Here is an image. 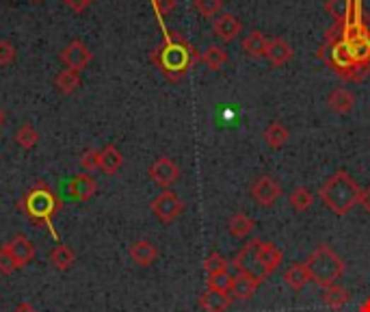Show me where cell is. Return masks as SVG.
Segmentation results:
<instances>
[{"label": "cell", "mask_w": 370, "mask_h": 312, "mask_svg": "<svg viewBox=\"0 0 370 312\" xmlns=\"http://www.w3.org/2000/svg\"><path fill=\"white\" fill-rule=\"evenodd\" d=\"M163 30H165L163 44L152 50L150 59L167 81L178 83L202 61V55L195 50V46L189 39H184L180 33L167 30L165 26H163Z\"/></svg>", "instance_id": "obj_1"}, {"label": "cell", "mask_w": 370, "mask_h": 312, "mask_svg": "<svg viewBox=\"0 0 370 312\" xmlns=\"http://www.w3.org/2000/svg\"><path fill=\"white\" fill-rule=\"evenodd\" d=\"M18 206L37 228H50V232L54 234V239H57V232L52 230V219L63 208V202L59 200V195L50 189V184H46L44 180H37L20 198Z\"/></svg>", "instance_id": "obj_2"}, {"label": "cell", "mask_w": 370, "mask_h": 312, "mask_svg": "<svg viewBox=\"0 0 370 312\" xmlns=\"http://www.w3.org/2000/svg\"><path fill=\"white\" fill-rule=\"evenodd\" d=\"M362 186L345 172H336L334 176H329L325 180V184L320 186V200L325 202V206L338 215V217H345L362 198Z\"/></svg>", "instance_id": "obj_3"}, {"label": "cell", "mask_w": 370, "mask_h": 312, "mask_svg": "<svg viewBox=\"0 0 370 312\" xmlns=\"http://www.w3.org/2000/svg\"><path fill=\"white\" fill-rule=\"evenodd\" d=\"M306 267L310 271V278L314 284H318L320 289L336 284L342 276H345V260L331 250L327 243H320L308 258H306Z\"/></svg>", "instance_id": "obj_4"}, {"label": "cell", "mask_w": 370, "mask_h": 312, "mask_svg": "<svg viewBox=\"0 0 370 312\" xmlns=\"http://www.w3.org/2000/svg\"><path fill=\"white\" fill-rule=\"evenodd\" d=\"M316 57L323 59L331 69H334V74H338L342 81H349V83L364 81L370 72V65H355L351 61L345 42H325V46H320L316 50Z\"/></svg>", "instance_id": "obj_5"}, {"label": "cell", "mask_w": 370, "mask_h": 312, "mask_svg": "<svg viewBox=\"0 0 370 312\" xmlns=\"http://www.w3.org/2000/svg\"><path fill=\"white\" fill-rule=\"evenodd\" d=\"M150 208H152V213L156 215L158 221L171 223V221H175V219L182 215L184 202L178 198V195H175L173 191H163L161 195H156V198L152 200Z\"/></svg>", "instance_id": "obj_6"}, {"label": "cell", "mask_w": 370, "mask_h": 312, "mask_svg": "<svg viewBox=\"0 0 370 312\" xmlns=\"http://www.w3.org/2000/svg\"><path fill=\"white\" fill-rule=\"evenodd\" d=\"M258 247H260V239L249 241L232 260V264L238 269V273H245V276L262 282V273H260V264H258Z\"/></svg>", "instance_id": "obj_7"}, {"label": "cell", "mask_w": 370, "mask_h": 312, "mask_svg": "<svg viewBox=\"0 0 370 312\" xmlns=\"http://www.w3.org/2000/svg\"><path fill=\"white\" fill-rule=\"evenodd\" d=\"M63 186H65V195H67V198L69 200H76V202H87V200H91L93 195L98 193V182L89 174L74 176Z\"/></svg>", "instance_id": "obj_8"}, {"label": "cell", "mask_w": 370, "mask_h": 312, "mask_svg": "<svg viewBox=\"0 0 370 312\" xmlns=\"http://www.w3.org/2000/svg\"><path fill=\"white\" fill-rule=\"evenodd\" d=\"M251 193V198L260 204V206H273L277 200H279V195H282V186L271 178V176H260L249 189Z\"/></svg>", "instance_id": "obj_9"}, {"label": "cell", "mask_w": 370, "mask_h": 312, "mask_svg": "<svg viewBox=\"0 0 370 312\" xmlns=\"http://www.w3.org/2000/svg\"><path fill=\"white\" fill-rule=\"evenodd\" d=\"M91 59H93V52H91L83 42H79V39H74V42L67 44V46L63 48V52H61L63 65H65L67 69H76V72L85 69V67L91 63Z\"/></svg>", "instance_id": "obj_10"}, {"label": "cell", "mask_w": 370, "mask_h": 312, "mask_svg": "<svg viewBox=\"0 0 370 312\" xmlns=\"http://www.w3.org/2000/svg\"><path fill=\"white\" fill-rule=\"evenodd\" d=\"M147 174H150V178L163 186V189H169L178 178H180V167L175 165V161H171L169 156H161V159H156L150 169H147Z\"/></svg>", "instance_id": "obj_11"}, {"label": "cell", "mask_w": 370, "mask_h": 312, "mask_svg": "<svg viewBox=\"0 0 370 312\" xmlns=\"http://www.w3.org/2000/svg\"><path fill=\"white\" fill-rule=\"evenodd\" d=\"M282 260H284V254L273 243L260 241V247H258V264H260V273L265 280L282 264Z\"/></svg>", "instance_id": "obj_12"}, {"label": "cell", "mask_w": 370, "mask_h": 312, "mask_svg": "<svg viewBox=\"0 0 370 312\" xmlns=\"http://www.w3.org/2000/svg\"><path fill=\"white\" fill-rule=\"evenodd\" d=\"M7 250H9V254L16 258V262H18V269H24L26 264H30L33 262V258H35V245L24 237V234H16V237L5 245Z\"/></svg>", "instance_id": "obj_13"}, {"label": "cell", "mask_w": 370, "mask_h": 312, "mask_svg": "<svg viewBox=\"0 0 370 312\" xmlns=\"http://www.w3.org/2000/svg\"><path fill=\"white\" fill-rule=\"evenodd\" d=\"M243 24L236 16L232 13H221L216 20H214V26H212V33L224 39V42H232V39H236V35L241 33Z\"/></svg>", "instance_id": "obj_14"}, {"label": "cell", "mask_w": 370, "mask_h": 312, "mask_svg": "<svg viewBox=\"0 0 370 312\" xmlns=\"http://www.w3.org/2000/svg\"><path fill=\"white\" fill-rule=\"evenodd\" d=\"M130 258L134 264L139 267H150L154 264V260L158 258V250L150 243V241H145V239H139L130 245Z\"/></svg>", "instance_id": "obj_15"}, {"label": "cell", "mask_w": 370, "mask_h": 312, "mask_svg": "<svg viewBox=\"0 0 370 312\" xmlns=\"http://www.w3.org/2000/svg\"><path fill=\"white\" fill-rule=\"evenodd\" d=\"M292 48H290V44L286 42V39H282V37H273V39H269V44H267V59L271 61V65H275V67H279V65H284V63H288L290 59H292Z\"/></svg>", "instance_id": "obj_16"}, {"label": "cell", "mask_w": 370, "mask_h": 312, "mask_svg": "<svg viewBox=\"0 0 370 312\" xmlns=\"http://www.w3.org/2000/svg\"><path fill=\"white\" fill-rule=\"evenodd\" d=\"M284 282L294 291V293H299V291H303L310 282H312V278H310V271H308V267H306V262H297V264H292L286 273H284Z\"/></svg>", "instance_id": "obj_17"}, {"label": "cell", "mask_w": 370, "mask_h": 312, "mask_svg": "<svg viewBox=\"0 0 370 312\" xmlns=\"http://www.w3.org/2000/svg\"><path fill=\"white\" fill-rule=\"evenodd\" d=\"M232 306L230 293H219V291H206L200 297V308L206 312H226Z\"/></svg>", "instance_id": "obj_18"}, {"label": "cell", "mask_w": 370, "mask_h": 312, "mask_svg": "<svg viewBox=\"0 0 370 312\" xmlns=\"http://www.w3.org/2000/svg\"><path fill=\"white\" fill-rule=\"evenodd\" d=\"M258 286H260V282L245 276V273H238V276L232 280V289H230V295L232 299H241V301H247L255 295Z\"/></svg>", "instance_id": "obj_19"}, {"label": "cell", "mask_w": 370, "mask_h": 312, "mask_svg": "<svg viewBox=\"0 0 370 312\" xmlns=\"http://www.w3.org/2000/svg\"><path fill=\"white\" fill-rule=\"evenodd\" d=\"M124 165V156L115 145H106L104 150H100V169L108 176H113L122 169Z\"/></svg>", "instance_id": "obj_20"}, {"label": "cell", "mask_w": 370, "mask_h": 312, "mask_svg": "<svg viewBox=\"0 0 370 312\" xmlns=\"http://www.w3.org/2000/svg\"><path fill=\"white\" fill-rule=\"evenodd\" d=\"M327 104H329V108L334 111V113L347 115L355 106V96L349 89H334V91L327 96Z\"/></svg>", "instance_id": "obj_21"}, {"label": "cell", "mask_w": 370, "mask_h": 312, "mask_svg": "<svg viewBox=\"0 0 370 312\" xmlns=\"http://www.w3.org/2000/svg\"><path fill=\"white\" fill-rule=\"evenodd\" d=\"M320 297H323V303L329 306L331 310H340V308H342L345 303H349V299H351L349 291H347L345 286H340L338 282H336V284L325 286Z\"/></svg>", "instance_id": "obj_22"}, {"label": "cell", "mask_w": 370, "mask_h": 312, "mask_svg": "<svg viewBox=\"0 0 370 312\" xmlns=\"http://www.w3.org/2000/svg\"><path fill=\"white\" fill-rule=\"evenodd\" d=\"M54 87L63 94V96H71L81 87V72L76 69H61L54 78Z\"/></svg>", "instance_id": "obj_23"}, {"label": "cell", "mask_w": 370, "mask_h": 312, "mask_svg": "<svg viewBox=\"0 0 370 312\" xmlns=\"http://www.w3.org/2000/svg\"><path fill=\"white\" fill-rule=\"evenodd\" d=\"M267 37H265V33H260V30H251L249 35H245V39H243V50L249 55V57H253V59H260V57H265L267 55Z\"/></svg>", "instance_id": "obj_24"}, {"label": "cell", "mask_w": 370, "mask_h": 312, "mask_svg": "<svg viewBox=\"0 0 370 312\" xmlns=\"http://www.w3.org/2000/svg\"><path fill=\"white\" fill-rule=\"evenodd\" d=\"M253 228H255V221H253L251 217H247L245 213H236V215H232L230 221H228V230H230L232 237H236V239L249 237Z\"/></svg>", "instance_id": "obj_25"}, {"label": "cell", "mask_w": 370, "mask_h": 312, "mask_svg": "<svg viewBox=\"0 0 370 312\" xmlns=\"http://www.w3.org/2000/svg\"><path fill=\"white\" fill-rule=\"evenodd\" d=\"M265 139L273 150H279L288 143V128L282 122H271L265 128Z\"/></svg>", "instance_id": "obj_26"}, {"label": "cell", "mask_w": 370, "mask_h": 312, "mask_svg": "<svg viewBox=\"0 0 370 312\" xmlns=\"http://www.w3.org/2000/svg\"><path fill=\"white\" fill-rule=\"evenodd\" d=\"M50 260L52 264L59 269V271H67L74 267V262H76V254H74L67 245H57L52 252H50Z\"/></svg>", "instance_id": "obj_27"}, {"label": "cell", "mask_w": 370, "mask_h": 312, "mask_svg": "<svg viewBox=\"0 0 370 312\" xmlns=\"http://www.w3.org/2000/svg\"><path fill=\"white\" fill-rule=\"evenodd\" d=\"M290 206L297 211V213H306L312 204H314V195H312V191L310 189H306V186H297L292 193H290Z\"/></svg>", "instance_id": "obj_28"}, {"label": "cell", "mask_w": 370, "mask_h": 312, "mask_svg": "<svg viewBox=\"0 0 370 312\" xmlns=\"http://www.w3.org/2000/svg\"><path fill=\"white\" fill-rule=\"evenodd\" d=\"M202 61L212 69V72H219L221 67L226 65L228 61V52L221 48V46H208L202 55Z\"/></svg>", "instance_id": "obj_29"}, {"label": "cell", "mask_w": 370, "mask_h": 312, "mask_svg": "<svg viewBox=\"0 0 370 312\" xmlns=\"http://www.w3.org/2000/svg\"><path fill=\"white\" fill-rule=\"evenodd\" d=\"M327 13L334 18V22H345L351 18V0H327V5H325Z\"/></svg>", "instance_id": "obj_30"}, {"label": "cell", "mask_w": 370, "mask_h": 312, "mask_svg": "<svg viewBox=\"0 0 370 312\" xmlns=\"http://www.w3.org/2000/svg\"><path fill=\"white\" fill-rule=\"evenodd\" d=\"M16 141L24 147V150H33L37 145V141H40V133H37L33 128V124H24L20 126L18 135H16Z\"/></svg>", "instance_id": "obj_31"}, {"label": "cell", "mask_w": 370, "mask_h": 312, "mask_svg": "<svg viewBox=\"0 0 370 312\" xmlns=\"http://www.w3.org/2000/svg\"><path fill=\"white\" fill-rule=\"evenodd\" d=\"M193 7L202 18H214L224 9V0H193Z\"/></svg>", "instance_id": "obj_32"}, {"label": "cell", "mask_w": 370, "mask_h": 312, "mask_svg": "<svg viewBox=\"0 0 370 312\" xmlns=\"http://www.w3.org/2000/svg\"><path fill=\"white\" fill-rule=\"evenodd\" d=\"M228 267H230V262H228L224 256H221L219 252H212V254L204 260V269H206L208 276H214V273H226Z\"/></svg>", "instance_id": "obj_33"}, {"label": "cell", "mask_w": 370, "mask_h": 312, "mask_svg": "<svg viewBox=\"0 0 370 312\" xmlns=\"http://www.w3.org/2000/svg\"><path fill=\"white\" fill-rule=\"evenodd\" d=\"M232 276L226 273H214V276H208V291H219V293H230L232 289Z\"/></svg>", "instance_id": "obj_34"}, {"label": "cell", "mask_w": 370, "mask_h": 312, "mask_svg": "<svg viewBox=\"0 0 370 312\" xmlns=\"http://www.w3.org/2000/svg\"><path fill=\"white\" fill-rule=\"evenodd\" d=\"M81 165H83V169H87V172H96V169H100V150H85L83 154H81Z\"/></svg>", "instance_id": "obj_35"}, {"label": "cell", "mask_w": 370, "mask_h": 312, "mask_svg": "<svg viewBox=\"0 0 370 312\" xmlns=\"http://www.w3.org/2000/svg\"><path fill=\"white\" fill-rule=\"evenodd\" d=\"M16 59V48L7 39H0V65H9Z\"/></svg>", "instance_id": "obj_36"}, {"label": "cell", "mask_w": 370, "mask_h": 312, "mask_svg": "<svg viewBox=\"0 0 370 312\" xmlns=\"http://www.w3.org/2000/svg\"><path fill=\"white\" fill-rule=\"evenodd\" d=\"M16 269H18L16 258L9 254L7 247H3V250H0V271H3V273H13Z\"/></svg>", "instance_id": "obj_37"}, {"label": "cell", "mask_w": 370, "mask_h": 312, "mask_svg": "<svg viewBox=\"0 0 370 312\" xmlns=\"http://www.w3.org/2000/svg\"><path fill=\"white\" fill-rule=\"evenodd\" d=\"M152 3H154L158 16H167L175 9V0H152Z\"/></svg>", "instance_id": "obj_38"}, {"label": "cell", "mask_w": 370, "mask_h": 312, "mask_svg": "<svg viewBox=\"0 0 370 312\" xmlns=\"http://www.w3.org/2000/svg\"><path fill=\"white\" fill-rule=\"evenodd\" d=\"M63 3L71 9V11H85L91 3H93V0H63Z\"/></svg>", "instance_id": "obj_39"}, {"label": "cell", "mask_w": 370, "mask_h": 312, "mask_svg": "<svg viewBox=\"0 0 370 312\" xmlns=\"http://www.w3.org/2000/svg\"><path fill=\"white\" fill-rule=\"evenodd\" d=\"M359 204L364 206V211L370 215V186L362 191V198H359Z\"/></svg>", "instance_id": "obj_40"}, {"label": "cell", "mask_w": 370, "mask_h": 312, "mask_svg": "<svg viewBox=\"0 0 370 312\" xmlns=\"http://www.w3.org/2000/svg\"><path fill=\"white\" fill-rule=\"evenodd\" d=\"M13 312H37V310H35V308H33L30 303H20V306H18V308H16Z\"/></svg>", "instance_id": "obj_41"}, {"label": "cell", "mask_w": 370, "mask_h": 312, "mask_svg": "<svg viewBox=\"0 0 370 312\" xmlns=\"http://www.w3.org/2000/svg\"><path fill=\"white\" fill-rule=\"evenodd\" d=\"M359 312H370V297H368V299H366L362 306H359Z\"/></svg>", "instance_id": "obj_42"}, {"label": "cell", "mask_w": 370, "mask_h": 312, "mask_svg": "<svg viewBox=\"0 0 370 312\" xmlns=\"http://www.w3.org/2000/svg\"><path fill=\"white\" fill-rule=\"evenodd\" d=\"M3 124H5V111L0 108V126H3Z\"/></svg>", "instance_id": "obj_43"}, {"label": "cell", "mask_w": 370, "mask_h": 312, "mask_svg": "<svg viewBox=\"0 0 370 312\" xmlns=\"http://www.w3.org/2000/svg\"><path fill=\"white\" fill-rule=\"evenodd\" d=\"M33 3H42V0H33Z\"/></svg>", "instance_id": "obj_44"}]
</instances>
